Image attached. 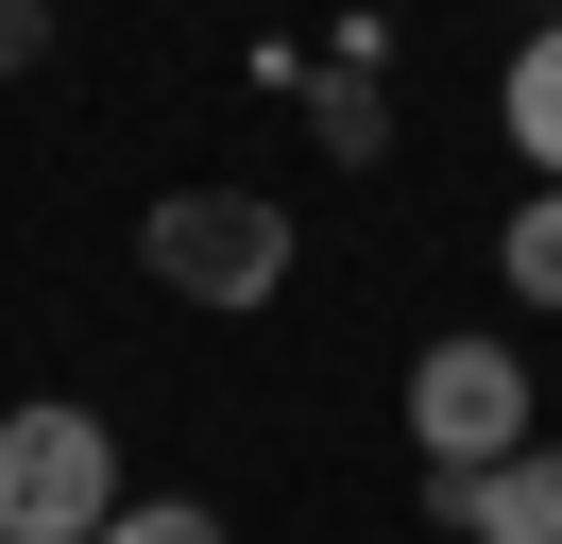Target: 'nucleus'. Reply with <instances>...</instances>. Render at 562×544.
Wrapping results in <instances>:
<instances>
[{
    "instance_id": "1",
    "label": "nucleus",
    "mask_w": 562,
    "mask_h": 544,
    "mask_svg": "<svg viewBox=\"0 0 562 544\" xmlns=\"http://www.w3.org/2000/svg\"><path fill=\"white\" fill-rule=\"evenodd\" d=\"M120 510H137V494H120L103 408H69V392L0 408V544H103Z\"/></svg>"
},
{
    "instance_id": "2",
    "label": "nucleus",
    "mask_w": 562,
    "mask_h": 544,
    "mask_svg": "<svg viewBox=\"0 0 562 544\" xmlns=\"http://www.w3.org/2000/svg\"><path fill=\"white\" fill-rule=\"evenodd\" d=\"M137 256L171 272L188 306H222V324H239V306L290 290V204H273V188H171V204L137 222Z\"/></svg>"
},
{
    "instance_id": "3",
    "label": "nucleus",
    "mask_w": 562,
    "mask_h": 544,
    "mask_svg": "<svg viewBox=\"0 0 562 544\" xmlns=\"http://www.w3.org/2000/svg\"><path fill=\"white\" fill-rule=\"evenodd\" d=\"M409 442H426V476L528 460V358H512V340H426V358H409Z\"/></svg>"
},
{
    "instance_id": "4",
    "label": "nucleus",
    "mask_w": 562,
    "mask_h": 544,
    "mask_svg": "<svg viewBox=\"0 0 562 544\" xmlns=\"http://www.w3.org/2000/svg\"><path fill=\"white\" fill-rule=\"evenodd\" d=\"M426 528H460V544H562V442H528V460H494V476H426Z\"/></svg>"
},
{
    "instance_id": "5",
    "label": "nucleus",
    "mask_w": 562,
    "mask_h": 544,
    "mask_svg": "<svg viewBox=\"0 0 562 544\" xmlns=\"http://www.w3.org/2000/svg\"><path fill=\"white\" fill-rule=\"evenodd\" d=\"M494 120H512V154H528V188H562V18L528 34L512 68H494Z\"/></svg>"
},
{
    "instance_id": "6",
    "label": "nucleus",
    "mask_w": 562,
    "mask_h": 544,
    "mask_svg": "<svg viewBox=\"0 0 562 544\" xmlns=\"http://www.w3.org/2000/svg\"><path fill=\"white\" fill-rule=\"evenodd\" d=\"M494 272H512L528 306H562V188H528V204H512V238H494Z\"/></svg>"
},
{
    "instance_id": "7",
    "label": "nucleus",
    "mask_w": 562,
    "mask_h": 544,
    "mask_svg": "<svg viewBox=\"0 0 562 544\" xmlns=\"http://www.w3.org/2000/svg\"><path fill=\"white\" fill-rule=\"evenodd\" d=\"M103 544H222V510H188V494H154V510H120Z\"/></svg>"
},
{
    "instance_id": "8",
    "label": "nucleus",
    "mask_w": 562,
    "mask_h": 544,
    "mask_svg": "<svg viewBox=\"0 0 562 544\" xmlns=\"http://www.w3.org/2000/svg\"><path fill=\"white\" fill-rule=\"evenodd\" d=\"M52 52V0H0V68H35Z\"/></svg>"
}]
</instances>
